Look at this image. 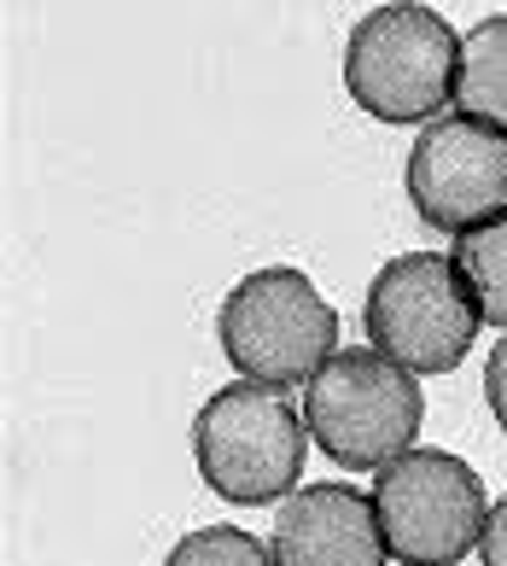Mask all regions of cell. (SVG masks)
Here are the masks:
<instances>
[{
  "mask_svg": "<svg viewBox=\"0 0 507 566\" xmlns=\"http://www.w3.org/2000/svg\"><path fill=\"white\" fill-rule=\"evenodd\" d=\"M478 560L484 566H507V496L490 502V520H484V537H478Z\"/></svg>",
  "mask_w": 507,
  "mask_h": 566,
  "instance_id": "4fadbf2b",
  "label": "cell"
},
{
  "mask_svg": "<svg viewBox=\"0 0 507 566\" xmlns=\"http://www.w3.org/2000/svg\"><path fill=\"white\" fill-rule=\"evenodd\" d=\"M450 258H455L461 275H467V286H473L484 327L507 333V217L473 228V234H461Z\"/></svg>",
  "mask_w": 507,
  "mask_h": 566,
  "instance_id": "30bf717a",
  "label": "cell"
},
{
  "mask_svg": "<svg viewBox=\"0 0 507 566\" xmlns=\"http://www.w3.org/2000/svg\"><path fill=\"white\" fill-rule=\"evenodd\" d=\"M461 35L450 18L403 0V7H373L345 41V88L373 123H420L455 106Z\"/></svg>",
  "mask_w": 507,
  "mask_h": 566,
  "instance_id": "7a4b0ae2",
  "label": "cell"
},
{
  "mask_svg": "<svg viewBox=\"0 0 507 566\" xmlns=\"http://www.w3.org/2000/svg\"><path fill=\"white\" fill-rule=\"evenodd\" d=\"M268 549L281 566H385V532L373 514V491H356L345 479L298 485L274 514Z\"/></svg>",
  "mask_w": 507,
  "mask_h": 566,
  "instance_id": "ba28073f",
  "label": "cell"
},
{
  "mask_svg": "<svg viewBox=\"0 0 507 566\" xmlns=\"http://www.w3.org/2000/svg\"><path fill=\"white\" fill-rule=\"evenodd\" d=\"M163 566H281L263 537H251L245 526H199L187 532Z\"/></svg>",
  "mask_w": 507,
  "mask_h": 566,
  "instance_id": "8fae6325",
  "label": "cell"
},
{
  "mask_svg": "<svg viewBox=\"0 0 507 566\" xmlns=\"http://www.w3.org/2000/svg\"><path fill=\"white\" fill-rule=\"evenodd\" d=\"M222 356L234 363L240 380L257 386H309L315 374L345 345H338V310L304 269H251L245 281L222 298Z\"/></svg>",
  "mask_w": 507,
  "mask_h": 566,
  "instance_id": "3957f363",
  "label": "cell"
},
{
  "mask_svg": "<svg viewBox=\"0 0 507 566\" xmlns=\"http://www.w3.org/2000/svg\"><path fill=\"white\" fill-rule=\"evenodd\" d=\"M484 403H490L496 427L507 432V333L490 345V356H484Z\"/></svg>",
  "mask_w": 507,
  "mask_h": 566,
  "instance_id": "7c38bea8",
  "label": "cell"
},
{
  "mask_svg": "<svg viewBox=\"0 0 507 566\" xmlns=\"http://www.w3.org/2000/svg\"><path fill=\"white\" fill-rule=\"evenodd\" d=\"M368 345L391 356L409 374H450L467 363L478 339V298L455 258L443 251H403L373 275L368 304H362Z\"/></svg>",
  "mask_w": 507,
  "mask_h": 566,
  "instance_id": "5b68a950",
  "label": "cell"
},
{
  "mask_svg": "<svg viewBox=\"0 0 507 566\" xmlns=\"http://www.w3.org/2000/svg\"><path fill=\"white\" fill-rule=\"evenodd\" d=\"M304 455H309V421L281 386L234 380L216 397H204V409L193 415L199 479L240 509L286 502L298 491Z\"/></svg>",
  "mask_w": 507,
  "mask_h": 566,
  "instance_id": "6da1fadb",
  "label": "cell"
},
{
  "mask_svg": "<svg viewBox=\"0 0 507 566\" xmlns=\"http://www.w3.org/2000/svg\"><path fill=\"white\" fill-rule=\"evenodd\" d=\"M409 205L432 234H473L507 217V129L443 112L409 146Z\"/></svg>",
  "mask_w": 507,
  "mask_h": 566,
  "instance_id": "52a82bcc",
  "label": "cell"
},
{
  "mask_svg": "<svg viewBox=\"0 0 507 566\" xmlns=\"http://www.w3.org/2000/svg\"><path fill=\"white\" fill-rule=\"evenodd\" d=\"M304 421L345 473H379L414 450L426 397L414 374L397 368L391 356H379L373 345H345L304 386Z\"/></svg>",
  "mask_w": 507,
  "mask_h": 566,
  "instance_id": "277c9868",
  "label": "cell"
},
{
  "mask_svg": "<svg viewBox=\"0 0 507 566\" xmlns=\"http://www.w3.org/2000/svg\"><path fill=\"white\" fill-rule=\"evenodd\" d=\"M455 112L507 129V12L478 18L461 35V71H455Z\"/></svg>",
  "mask_w": 507,
  "mask_h": 566,
  "instance_id": "9c48e42d",
  "label": "cell"
},
{
  "mask_svg": "<svg viewBox=\"0 0 507 566\" xmlns=\"http://www.w3.org/2000/svg\"><path fill=\"white\" fill-rule=\"evenodd\" d=\"M373 514L397 566H461L490 520L484 479L455 450H409L373 473Z\"/></svg>",
  "mask_w": 507,
  "mask_h": 566,
  "instance_id": "8992f818",
  "label": "cell"
}]
</instances>
